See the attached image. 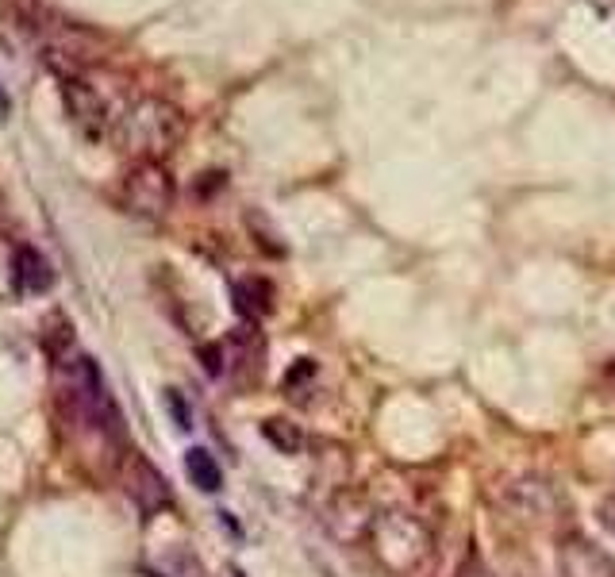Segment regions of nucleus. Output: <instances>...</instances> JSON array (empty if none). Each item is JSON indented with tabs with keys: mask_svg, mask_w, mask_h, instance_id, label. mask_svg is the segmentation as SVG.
Listing matches in <instances>:
<instances>
[{
	"mask_svg": "<svg viewBox=\"0 0 615 577\" xmlns=\"http://www.w3.org/2000/svg\"><path fill=\"white\" fill-rule=\"evenodd\" d=\"M185 135V116L162 97H139L112 120V139L139 162L173 151Z\"/></svg>",
	"mask_w": 615,
	"mask_h": 577,
	"instance_id": "1",
	"label": "nucleus"
},
{
	"mask_svg": "<svg viewBox=\"0 0 615 577\" xmlns=\"http://www.w3.org/2000/svg\"><path fill=\"white\" fill-rule=\"evenodd\" d=\"M373 543H377V554H381V562L396 570V574H412L419 562L427 558L431 551V539H427V531L412 520V516H404V512H385V516H377L373 524Z\"/></svg>",
	"mask_w": 615,
	"mask_h": 577,
	"instance_id": "2",
	"label": "nucleus"
},
{
	"mask_svg": "<svg viewBox=\"0 0 615 577\" xmlns=\"http://www.w3.org/2000/svg\"><path fill=\"white\" fill-rule=\"evenodd\" d=\"M173 197H177V185L158 158L135 162L123 174V204H127V212H135L143 220H162L173 208Z\"/></svg>",
	"mask_w": 615,
	"mask_h": 577,
	"instance_id": "3",
	"label": "nucleus"
},
{
	"mask_svg": "<svg viewBox=\"0 0 615 577\" xmlns=\"http://www.w3.org/2000/svg\"><path fill=\"white\" fill-rule=\"evenodd\" d=\"M62 104H66L70 124H74L89 143L112 135V120H116V116H112L108 101L100 97L97 85H89L85 77H62Z\"/></svg>",
	"mask_w": 615,
	"mask_h": 577,
	"instance_id": "4",
	"label": "nucleus"
},
{
	"mask_svg": "<svg viewBox=\"0 0 615 577\" xmlns=\"http://www.w3.org/2000/svg\"><path fill=\"white\" fill-rule=\"evenodd\" d=\"M127 497L139 504V512H143V516H154L158 508H166V504H170V485H166V477L158 474V470H154V466H150L139 451H131Z\"/></svg>",
	"mask_w": 615,
	"mask_h": 577,
	"instance_id": "5",
	"label": "nucleus"
},
{
	"mask_svg": "<svg viewBox=\"0 0 615 577\" xmlns=\"http://www.w3.org/2000/svg\"><path fill=\"white\" fill-rule=\"evenodd\" d=\"M558 562H562V577H615L612 558H604L585 539H569L558 554Z\"/></svg>",
	"mask_w": 615,
	"mask_h": 577,
	"instance_id": "6",
	"label": "nucleus"
},
{
	"mask_svg": "<svg viewBox=\"0 0 615 577\" xmlns=\"http://www.w3.org/2000/svg\"><path fill=\"white\" fill-rule=\"evenodd\" d=\"M12 281L20 293H47L54 285V270L35 247H20L16 251V266H12Z\"/></svg>",
	"mask_w": 615,
	"mask_h": 577,
	"instance_id": "7",
	"label": "nucleus"
},
{
	"mask_svg": "<svg viewBox=\"0 0 615 577\" xmlns=\"http://www.w3.org/2000/svg\"><path fill=\"white\" fill-rule=\"evenodd\" d=\"M231 297H235L239 316H246V320H262V316L270 312L273 289H270V281H262V277H246V281H235Z\"/></svg>",
	"mask_w": 615,
	"mask_h": 577,
	"instance_id": "8",
	"label": "nucleus"
},
{
	"mask_svg": "<svg viewBox=\"0 0 615 577\" xmlns=\"http://www.w3.org/2000/svg\"><path fill=\"white\" fill-rule=\"evenodd\" d=\"M185 470H189V477H193V485H197L200 493H216L223 485L220 466H216V458L204 447H193V451L185 454Z\"/></svg>",
	"mask_w": 615,
	"mask_h": 577,
	"instance_id": "9",
	"label": "nucleus"
},
{
	"mask_svg": "<svg viewBox=\"0 0 615 577\" xmlns=\"http://www.w3.org/2000/svg\"><path fill=\"white\" fill-rule=\"evenodd\" d=\"M262 435H266V443H270L273 451L281 454H300L304 451V431L289 420H266L262 424Z\"/></svg>",
	"mask_w": 615,
	"mask_h": 577,
	"instance_id": "10",
	"label": "nucleus"
},
{
	"mask_svg": "<svg viewBox=\"0 0 615 577\" xmlns=\"http://www.w3.org/2000/svg\"><path fill=\"white\" fill-rule=\"evenodd\" d=\"M166 404H170L173 420H177V427H193V416H189V408H185V401H181V393L177 389H170L166 393Z\"/></svg>",
	"mask_w": 615,
	"mask_h": 577,
	"instance_id": "11",
	"label": "nucleus"
},
{
	"mask_svg": "<svg viewBox=\"0 0 615 577\" xmlns=\"http://www.w3.org/2000/svg\"><path fill=\"white\" fill-rule=\"evenodd\" d=\"M596 520H600V527H604L608 535H615V493L596 504Z\"/></svg>",
	"mask_w": 615,
	"mask_h": 577,
	"instance_id": "12",
	"label": "nucleus"
},
{
	"mask_svg": "<svg viewBox=\"0 0 615 577\" xmlns=\"http://www.w3.org/2000/svg\"><path fill=\"white\" fill-rule=\"evenodd\" d=\"M454 577H492V570L485 566V562H481V558H477V554H469L466 562L458 566V574H454Z\"/></svg>",
	"mask_w": 615,
	"mask_h": 577,
	"instance_id": "13",
	"label": "nucleus"
},
{
	"mask_svg": "<svg viewBox=\"0 0 615 577\" xmlns=\"http://www.w3.org/2000/svg\"><path fill=\"white\" fill-rule=\"evenodd\" d=\"M8 112H12V101H8V93L0 89V120H8Z\"/></svg>",
	"mask_w": 615,
	"mask_h": 577,
	"instance_id": "14",
	"label": "nucleus"
},
{
	"mask_svg": "<svg viewBox=\"0 0 615 577\" xmlns=\"http://www.w3.org/2000/svg\"><path fill=\"white\" fill-rule=\"evenodd\" d=\"M235 577H246V574H243V570H235Z\"/></svg>",
	"mask_w": 615,
	"mask_h": 577,
	"instance_id": "15",
	"label": "nucleus"
}]
</instances>
